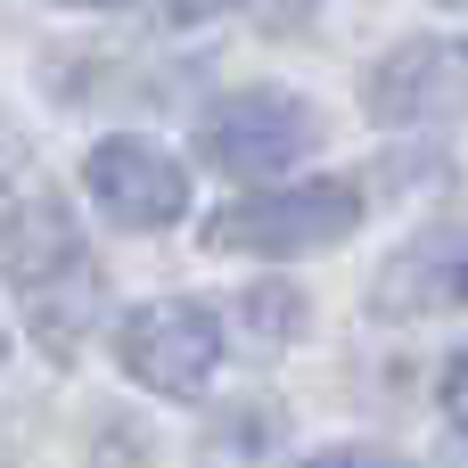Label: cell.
<instances>
[{
  "label": "cell",
  "mask_w": 468,
  "mask_h": 468,
  "mask_svg": "<svg viewBox=\"0 0 468 468\" xmlns=\"http://www.w3.org/2000/svg\"><path fill=\"white\" fill-rule=\"evenodd\" d=\"M362 222V181H296V189H255L206 222L214 255H313L337 247Z\"/></svg>",
  "instance_id": "6da1fadb"
},
{
  "label": "cell",
  "mask_w": 468,
  "mask_h": 468,
  "mask_svg": "<svg viewBox=\"0 0 468 468\" xmlns=\"http://www.w3.org/2000/svg\"><path fill=\"white\" fill-rule=\"evenodd\" d=\"M313 140H321V115L296 90H239L197 123V156L222 165V173H280Z\"/></svg>",
  "instance_id": "7a4b0ae2"
},
{
  "label": "cell",
  "mask_w": 468,
  "mask_h": 468,
  "mask_svg": "<svg viewBox=\"0 0 468 468\" xmlns=\"http://www.w3.org/2000/svg\"><path fill=\"white\" fill-rule=\"evenodd\" d=\"M115 354H123V370H132L148 395L189 403V395H206V378H214V362H222V321H214L206 304H140V313L123 321Z\"/></svg>",
  "instance_id": "3957f363"
},
{
  "label": "cell",
  "mask_w": 468,
  "mask_h": 468,
  "mask_svg": "<svg viewBox=\"0 0 468 468\" xmlns=\"http://www.w3.org/2000/svg\"><path fill=\"white\" fill-rule=\"evenodd\" d=\"M468 115V41L452 33H420L403 49L378 58L370 74V123L403 132V123H452Z\"/></svg>",
  "instance_id": "277c9868"
},
{
  "label": "cell",
  "mask_w": 468,
  "mask_h": 468,
  "mask_svg": "<svg viewBox=\"0 0 468 468\" xmlns=\"http://www.w3.org/2000/svg\"><path fill=\"white\" fill-rule=\"evenodd\" d=\"M90 197L123 222V230H165V222H181V206H189V173L156 148V140H99L90 148Z\"/></svg>",
  "instance_id": "5b68a950"
},
{
  "label": "cell",
  "mask_w": 468,
  "mask_h": 468,
  "mask_svg": "<svg viewBox=\"0 0 468 468\" xmlns=\"http://www.w3.org/2000/svg\"><path fill=\"white\" fill-rule=\"evenodd\" d=\"M378 321H420V313H468V222H444L428 239H411L378 288H370Z\"/></svg>",
  "instance_id": "8992f818"
},
{
  "label": "cell",
  "mask_w": 468,
  "mask_h": 468,
  "mask_svg": "<svg viewBox=\"0 0 468 468\" xmlns=\"http://www.w3.org/2000/svg\"><path fill=\"white\" fill-rule=\"evenodd\" d=\"M82 247H74V214L58 197H16L0 214V280L16 288H49L58 271H74Z\"/></svg>",
  "instance_id": "52a82bcc"
},
{
  "label": "cell",
  "mask_w": 468,
  "mask_h": 468,
  "mask_svg": "<svg viewBox=\"0 0 468 468\" xmlns=\"http://www.w3.org/2000/svg\"><path fill=\"white\" fill-rule=\"evenodd\" d=\"M239 304H247V329H255L263 346H288V337H304V296H296V288L263 280V288H247Z\"/></svg>",
  "instance_id": "ba28073f"
},
{
  "label": "cell",
  "mask_w": 468,
  "mask_h": 468,
  "mask_svg": "<svg viewBox=\"0 0 468 468\" xmlns=\"http://www.w3.org/2000/svg\"><path fill=\"white\" fill-rule=\"evenodd\" d=\"M304 468H395V461L370 452V444H337V452H321V461H304Z\"/></svg>",
  "instance_id": "9c48e42d"
},
{
  "label": "cell",
  "mask_w": 468,
  "mask_h": 468,
  "mask_svg": "<svg viewBox=\"0 0 468 468\" xmlns=\"http://www.w3.org/2000/svg\"><path fill=\"white\" fill-rule=\"evenodd\" d=\"M444 411H452V428H468V354L444 370Z\"/></svg>",
  "instance_id": "30bf717a"
},
{
  "label": "cell",
  "mask_w": 468,
  "mask_h": 468,
  "mask_svg": "<svg viewBox=\"0 0 468 468\" xmlns=\"http://www.w3.org/2000/svg\"><path fill=\"white\" fill-rule=\"evenodd\" d=\"M206 8H222V0H173V16H206Z\"/></svg>",
  "instance_id": "8fae6325"
},
{
  "label": "cell",
  "mask_w": 468,
  "mask_h": 468,
  "mask_svg": "<svg viewBox=\"0 0 468 468\" xmlns=\"http://www.w3.org/2000/svg\"><path fill=\"white\" fill-rule=\"evenodd\" d=\"M74 8H123V0H74Z\"/></svg>",
  "instance_id": "7c38bea8"
},
{
  "label": "cell",
  "mask_w": 468,
  "mask_h": 468,
  "mask_svg": "<svg viewBox=\"0 0 468 468\" xmlns=\"http://www.w3.org/2000/svg\"><path fill=\"white\" fill-rule=\"evenodd\" d=\"M452 8H468V0H452Z\"/></svg>",
  "instance_id": "4fadbf2b"
}]
</instances>
